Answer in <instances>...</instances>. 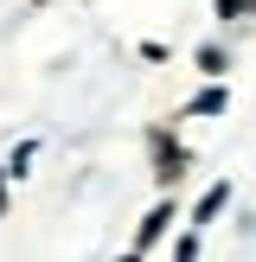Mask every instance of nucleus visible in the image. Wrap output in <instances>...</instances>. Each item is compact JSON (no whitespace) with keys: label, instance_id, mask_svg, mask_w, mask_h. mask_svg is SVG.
<instances>
[{"label":"nucleus","instance_id":"nucleus-1","mask_svg":"<svg viewBox=\"0 0 256 262\" xmlns=\"http://www.w3.org/2000/svg\"><path fill=\"white\" fill-rule=\"evenodd\" d=\"M166 217H173V205H160V211L147 217V230H141V250H147V243H154V237H160V230H166Z\"/></svg>","mask_w":256,"mask_h":262}]
</instances>
